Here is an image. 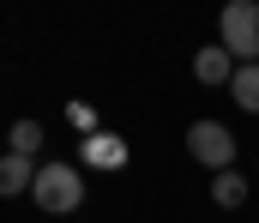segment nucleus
<instances>
[{
    "label": "nucleus",
    "instance_id": "obj_1",
    "mask_svg": "<svg viewBox=\"0 0 259 223\" xmlns=\"http://www.w3.org/2000/svg\"><path fill=\"white\" fill-rule=\"evenodd\" d=\"M217 24H223V49L235 55V67H253L259 61V0H229Z\"/></svg>",
    "mask_w": 259,
    "mask_h": 223
},
{
    "label": "nucleus",
    "instance_id": "obj_2",
    "mask_svg": "<svg viewBox=\"0 0 259 223\" xmlns=\"http://www.w3.org/2000/svg\"><path fill=\"white\" fill-rule=\"evenodd\" d=\"M30 199H36L42 211H78V205H84V181H78V169H66V163H36Z\"/></svg>",
    "mask_w": 259,
    "mask_h": 223
},
{
    "label": "nucleus",
    "instance_id": "obj_3",
    "mask_svg": "<svg viewBox=\"0 0 259 223\" xmlns=\"http://www.w3.org/2000/svg\"><path fill=\"white\" fill-rule=\"evenodd\" d=\"M187 157L223 175V169L235 163V133H229L223 121H193V127H187Z\"/></svg>",
    "mask_w": 259,
    "mask_h": 223
},
{
    "label": "nucleus",
    "instance_id": "obj_4",
    "mask_svg": "<svg viewBox=\"0 0 259 223\" xmlns=\"http://www.w3.org/2000/svg\"><path fill=\"white\" fill-rule=\"evenodd\" d=\"M30 187H36V163L18 157V151H6V157H0V199H18V193H30Z\"/></svg>",
    "mask_w": 259,
    "mask_h": 223
},
{
    "label": "nucleus",
    "instance_id": "obj_5",
    "mask_svg": "<svg viewBox=\"0 0 259 223\" xmlns=\"http://www.w3.org/2000/svg\"><path fill=\"white\" fill-rule=\"evenodd\" d=\"M193 78L199 84H229V78H235V55H229L223 42H217V49H199L193 55Z\"/></svg>",
    "mask_w": 259,
    "mask_h": 223
},
{
    "label": "nucleus",
    "instance_id": "obj_6",
    "mask_svg": "<svg viewBox=\"0 0 259 223\" xmlns=\"http://www.w3.org/2000/svg\"><path fill=\"white\" fill-rule=\"evenodd\" d=\"M84 163H97V169H121V163H127V145H121L115 133H91V139H84Z\"/></svg>",
    "mask_w": 259,
    "mask_h": 223
},
{
    "label": "nucleus",
    "instance_id": "obj_7",
    "mask_svg": "<svg viewBox=\"0 0 259 223\" xmlns=\"http://www.w3.org/2000/svg\"><path fill=\"white\" fill-rule=\"evenodd\" d=\"M229 97H235L247 115H259V61H253V67H235V78H229Z\"/></svg>",
    "mask_w": 259,
    "mask_h": 223
},
{
    "label": "nucleus",
    "instance_id": "obj_8",
    "mask_svg": "<svg viewBox=\"0 0 259 223\" xmlns=\"http://www.w3.org/2000/svg\"><path fill=\"white\" fill-rule=\"evenodd\" d=\"M211 199H217V205H223V211H235V205H241V199H247V181H241V175H235V169H223V175H217V181H211Z\"/></svg>",
    "mask_w": 259,
    "mask_h": 223
},
{
    "label": "nucleus",
    "instance_id": "obj_9",
    "mask_svg": "<svg viewBox=\"0 0 259 223\" xmlns=\"http://www.w3.org/2000/svg\"><path fill=\"white\" fill-rule=\"evenodd\" d=\"M36 145H42V121H12V151L36 157Z\"/></svg>",
    "mask_w": 259,
    "mask_h": 223
}]
</instances>
